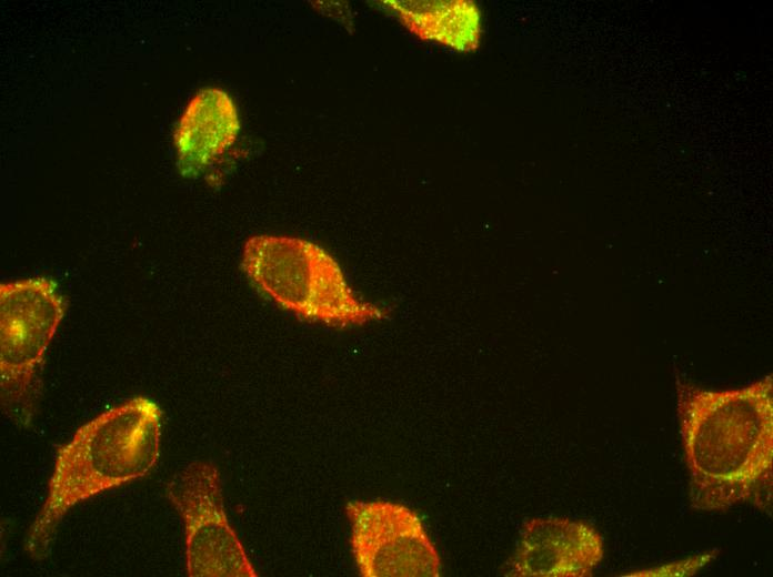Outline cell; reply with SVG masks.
Returning <instances> with one entry per match:
<instances>
[{
	"label": "cell",
	"instance_id": "4",
	"mask_svg": "<svg viewBox=\"0 0 773 577\" xmlns=\"http://www.w3.org/2000/svg\"><path fill=\"white\" fill-rule=\"evenodd\" d=\"M64 310L57 284L50 279L0 285L1 403L21 425H28L34 413L44 354Z\"/></svg>",
	"mask_w": 773,
	"mask_h": 577
},
{
	"label": "cell",
	"instance_id": "2",
	"mask_svg": "<svg viewBox=\"0 0 773 577\" xmlns=\"http://www.w3.org/2000/svg\"><path fill=\"white\" fill-rule=\"evenodd\" d=\"M162 411L144 396L101 413L58 449L47 497L26 539L36 559L49 554L56 529L74 505L144 477L160 455Z\"/></svg>",
	"mask_w": 773,
	"mask_h": 577
},
{
	"label": "cell",
	"instance_id": "6",
	"mask_svg": "<svg viewBox=\"0 0 773 577\" xmlns=\"http://www.w3.org/2000/svg\"><path fill=\"white\" fill-rule=\"evenodd\" d=\"M350 545L363 577H438L439 553L422 520L409 507L389 500L345 505Z\"/></svg>",
	"mask_w": 773,
	"mask_h": 577
},
{
	"label": "cell",
	"instance_id": "9",
	"mask_svg": "<svg viewBox=\"0 0 773 577\" xmlns=\"http://www.w3.org/2000/svg\"><path fill=\"white\" fill-rule=\"evenodd\" d=\"M419 38L460 51L474 50L480 38V13L471 1H382Z\"/></svg>",
	"mask_w": 773,
	"mask_h": 577
},
{
	"label": "cell",
	"instance_id": "1",
	"mask_svg": "<svg viewBox=\"0 0 773 577\" xmlns=\"http://www.w3.org/2000/svg\"><path fill=\"white\" fill-rule=\"evenodd\" d=\"M690 504L724 512L752 502L767 509L773 466V383L707 389L675 377Z\"/></svg>",
	"mask_w": 773,
	"mask_h": 577
},
{
	"label": "cell",
	"instance_id": "7",
	"mask_svg": "<svg viewBox=\"0 0 773 577\" xmlns=\"http://www.w3.org/2000/svg\"><path fill=\"white\" fill-rule=\"evenodd\" d=\"M604 555L603 539L590 524L565 517L526 520L505 575L586 577Z\"/></svg>",
	"mask_w": 773,
	"mask_h": 577
},
{
	"label": "cell",
	"instance_id": "3",
	"mask_svg": "<svg viewBox=\"0 0 773 577\" xmlns=\"http://www.w3.org/2000/svg\"><path fill=\"white\" fill-rule=\"evenodd\" d=\"M241 269L262 295L305 322L347 328L381 321L390 313L360 296L339 262L304 239L253 235L243 245Z\"/></svg>",
	"mask_w": 773,
	"mask_h": 577
},
{
	"label": "cell",
	"instance_id": "8",
	"mask_svg": "<svg viewBox=\"0 0 773 577\" xmlns=\"http://www.w3.org/2000/svg\"><path fill=\"white\" fill-rule=\"evenodd\" d=\"M240 132L232 98L218 88L199 90L185 105L173 133L177 168L184 178L204 173L233 145Z\"/></svg>",
	"mask_w": 773,
	"mask_h": 577
},
{
	"label": "cell",
	"instance_id": "5",
	"mask_svg": "<svg viewBox=\"0 0 773 577\" xmlns=\"http://www.w3.org/2000/svg\"><path fill=\"white\" fill-rule=\"evenodd\" d=\"M185 535L190 577H257L223 507L220 473L209 460H194L165 486Z\"/></svg>",
	"mask_w": 773,
	"mask_h": 577
}]
</instances>
